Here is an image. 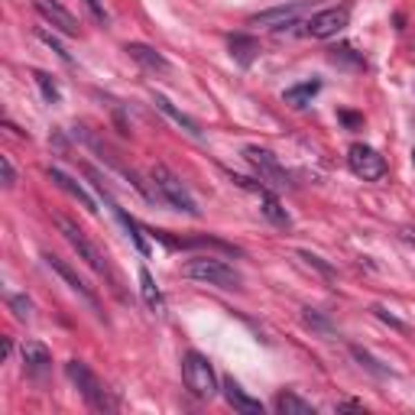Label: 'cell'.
Segmentation results:
<instances>
[{
  "label": "cell",
  "mask_w": 415,
  "mask_h": 415,
  "mask_svg": "<svg viewBox=\"0 0 415 415\" xmlns=\"http://www.w3.org/2000/svg\"><path fill=\"white\" fill-rule=\"evenodd\" d=\"M273 405H276L279 415H315V405L305 403V399L296 393H279Z\"/></svg>",
  "instance_id": "obj_21"
},
{
  "label": "cell",
  "mask_w": 415,
  "mask_h": 415,
  "mask_svg": "<svg viewBox=\"0 0 415 415\" xmlns=\"http://www.w3.org/2000/svg\"><path fill=\"white\" fill-rule=\"evenodd\" d=\"M344 409H351V412H363V403H357V399H344V403H338V412H344Z\"/></svg>",
  "instance_id": "obj_31"
},
{
  "label": "cell",
  "mask_w": 415,
  "mask_h": 415,
  "mask_svg": "<svg viewBox=\"0 0 415 415\" xmlns=\"http://www.w3.org/2000/svg\"><path fill=\"white\" fill-rule=\"evenodd\" d=\"M32 78H36V85H39V91H43L46 104H59V101H62V91H59V85H55V78H52V75H46V72H32Z\"/></svg>",
  "instance_id": "obj_22"
},
{
  "label": "cell",
  "mask_w": 415,
  "mask_h": 415,
  "mask_svg": "<svg viewBox=\"0 0 415 415\" xmlns=\"http://www.w3.org/2000/svg\"><path fill=\"white\" fill-rule=\"evenodd\" d=\"M341 120H344V124H360V117H357V114H341Z\"/></svg>",
  "instance_id": "obj_32"
},
{
  "label": "cell",
  "mask_w": 415,
  "mask_h": 415,
  "mask_svg": "<svg viewBox=\"0 0 415 415\" xmlns=\"http://www.w3.org/2000/svg\"><path fill=\"white\" fill-rule=\"evenodd\" d=\"M321 91V81L318 78H311V81H302V85H292L282 91V101H286L289 107H296V110H302V107L311 104V97Z\"/></svg>",
  "instance_id": "obj_16"
},
{
  "label": "cell",
  "mask_w": 415,
  "mask_h": 415,
  "mask_svg": "<svg viewBox=\"0 0 415 415\" xmlns=\"http://www.w3.org/2000/svg\"><path fill=\"white\" fill-rule=\"evenodd\" d=\"M36 13L52 23L59 32H65V36H78V20L65 7H59L55 0H36Z\"/></svg>",
  "instance_id": "obj_13"
},
{
  "label": "cell",
  "mask_w": 415,
  "mask_h": 415,
  "mask_svg": "<svg viewBox=\"0 0 415 415\" xmlns=\"http://www.w3.org/2000/svg\"><path fill=\"white\" fill-rule=\"evenodd\" d=\"M49 179L55 182V185H59V189H62V192H68L75 198V202H81L88 208V214H97V204H95V198H91V195L85 192V189H81V185H78V182L72 179V175H65L62 169H49Z\"/></svg>",
  "instance_id": "obj_15"
},
{
  "label": "cell",
  "mask_w": 415,
  "mask_h": 415,
  "mask_svg": "<svg viewBox=\"0 0 415 415\" xmlns=\"http://www.w3.org/2000/svg\"><path fill=\"white\" fill-rule=\"evenodd\" d=\"M43 260H46V267L52 269L55 276H59V279H65V282H68V289H72V292H78V296L85 298L88 305H91V311H101V305H97V296H95V289L88 286L85 279L78 276V273H75V269L68 267V263H65L62 256H55V253H46Z\"/></svg>",
  "instance_id": "obj_9"
},
{
  "label": "cell",
  "mask_w": 415,
  "mask_h": 415,
  "mask_svg": "<svg viewBox=\"0 0 415 415\" xmlns=\"http://www.w3.org/2000/svg\"><path fill=\"white\" fill-rule=\"evenodd\" d=\"M81 3H85L88 10H91V17H95L97 23H107V10L101 7V0H81Z\"/></svg>",
  "instance_id": "obj_30"
},
{
  "label": "cell",
  "mask_w": 415,
  "mask_h": 415,
  "mask_svg": "<svg viewBox=\"0 0 415 415\" xmlns=\"http://www.w3.org/2000/svg\"><path fill=\"white\" fill-rule=\"evenodd\" d=\"M139 292H143V302L149 305V311H156V315H162V311H166L162 292H160V286H156V279H153V273H149L146 267L139 269Z\"/></svg>",
  "instance_id": "obj_19"
},
{
  "label": "cell",
  "mask_w": 415,
  "mask_h": 415,
  "mask_svg": "<svg viewBox=\"0 0 415 415\" xmlns=\"http://www.w3.org/2000/svg\"><path fill=\"white\" fill-rule=\"evenodd\" d=\"M305 325H309V328H315V331H321V334H331V325L325 318H318L311 309H305Z\"/></svg>",
  "instance_id": "obj_28"
},
{
  "label": "cell",
  "mask_w": 415,
  "mask_h": 415,
  "mask_svg": "<svg viewBox=\"0 0 415 415\" xmlns=\"http://www.w3.org/2000/svg\"><path fill=\"white\" fill-rule=\"evenodd\" d=\"M182 380L198 399H211L218 393V376H214L211 360L198 351H189L182 357Z\"/></svg>",
  "instance_id": "obj_5"
},
{
  "label": "cell",
  "mask_w": 415,
  "mask_h": 415,
  "mask_svg": "<svg viewBox=\"0 0 415 415\" xmlns=\"http://www.w3.org/2000/svg\"><path fill=\"white\" fill-rule=\"evenodd\" d=\"M149 179H153L156 192H160V198H162L166 204H172L175 211L192 214V218H202V208H198V202H195L192 192L185 189V182H182L179 175H175V172L169 169V166L156 162V166L149 169Z\"/></svg>",
  "instance_id": "obj_1"
},
{
  "label": "cell",
  "mask_w": 415,
  "mask_h": 415,
  "mask_svg": "<svg viewBox=\"0 0 415 415\" xmlns=\"http://www.w3.org/2000/svg\"><path fill=\"white\" fill-rule=\"evenodd\" d=\"M0 172H3V185H7V189H13V185H17V172H13L10 156H0Z\"/></svg>",
  "instance_id": "obj_27"
},
{
  "label": "cell",
  "mask_w": 415,
  "mask_h": 415,
  "mask_svg": "<svg viewBox=\"0 0 415 415\" xmlns=\"http://www.w3.org/2000/svg\"><path fill=\"white\" fill-rule=\"evenodd\" d=\"M331 62H351L354 68H363V59L354 55L351 46H341V49H331Z\"/></svg>",
  "instance_id": "obj_24"
},
{
  "label": "cell",
  "mask_w": 415,
  "mask_h": 415,
  "mask_svg": "<svg viewBox=\"0 0 415 415\" xmlns=\"http://www.w3.org/2000/svg\"><path fill=\"white\" fill-rule=\"evenodd\" d=\"M55 224H59V231H62V237L68 240V247H72L75 253H78V260L85 263L88 269H95L97 276H110V267H107L104 253L97 250L95 244H91V237L78 227L75 221H68V218H55Z\"/></svg>",
  "instance_id": "obj_4"
},
{
  "label": "cell",
  "mask_w": 415,
  "mask_h": 415,
  "mask_svg": "<svg viewBox=\"0 0 415 415\" xmlns=\"http://www.w3.org/2000/svg\"><path fill=\"white\" fill-rule=\"evenodd\" d=\"M153 101H156V107H160V110H162V114H166L169 120H175V124H179V127L185 130V133H192V137H202V127H198V120H192L189 114H182L179 107H175V104L169 101V97L153 95Z\"/></svg>",
  "instance_id": "obj_17"
},
{
  "label": "cell",
  "mask_w": 415,
  "mask_h": 415,
  "mask_svg": "<svg viewBox=\"0 0 415 415\" xmlns=\"http://www.w3.org/2000/svg\"><path fill=\"white\" fill-rule=\"evenodd\" d=\"M7 305H10V309L17 311V318H30L32 302H30L26 296H10V298H7Z\"/></svg>",
  "instance_id": "obj_26"
},
{
  "label": "cell",
  "mask_w": 415,
  "mask_h": 415,
  "mask_svg": "<svg viewBox=\"0 0 415 415\" xmlns=\"http://www.w3.org/2000/svg\"><path fill=\"white\" fill-rule=\"evenodd\" d=\"M65 373H68V380L78 386V393L85 396V403L97 412H110L114 409V399L107 393V386L97 380V373L88 367L85 360H68L65 363Z\"/></svg>",
  "instance_id": "obj_3"
},
{
  "label": "cell",
  "mask_w": 415,
  "mask_h": 415,
  "mask_svg": "<svg viewBox=\"0 0 415 415\" xmlns=\"http://www.w3.org/2000/svg\"><path fill=\"white\" fill-rule=\"evenodd\" d=\"M244 160L253 166V172L260 175V182L267 189H276V192H286L292 189V175L286 172V166L269 153V149H260V146H247L244 149Z\"/></svg>",
  "instance_id": "obj_6"
},
{
  "label": "cell",
  "mask_w": 415,
  "mask_h": 415,
  "mask_svg": "<svg viewBox=\"0 0 415 415\" xmlns=\"http://www.w3.org/2000/svg\"><path fill=\"white\" fill-rule=\"evenodd\" d=\"M227 46H231V55H234L240 65H250L256 55H260V43H256L253 36H244V32L231 36V39H227Z\"/></svg>",
  "instance_id": "obj_20"
},
{
  "label": "cell",
  "mask_w": 415,
  "mask_h": 415,
  "mask_svg": "<svg viewBox=\"0 0 415 415\" xmlns=\"http://www.w3.org/2000/svg\"><path fill=\"white\" fill-rule=\"evenodd\" d=\"M412 160H415V149H412Z\"/></svg>",
  "instance_id": "obj_33"
},
{
  "label": "cell",
  "mask_w": 415,
  "mask_h": 415,
  "mask_svg": "<svg viewBox=\"0 0 415 415\" xmlns=\"http://www.w3.org/2000/svg\"><path fill=\"white\" fill-rule=\"evenodd\" d=\"M311 0H292V3H282V7H273V10H263L250 17L253 26H292L298 20V13L309 7Z\"/></svg>",
  "instance_id": "obj_10"
},
{
  "label": "cell",
  "mask_w": 415,
  "mask_h": 415,
  "mask_svg": "<svg viewBox=\"0 0 415 415\" xmlns=\"http://www.w3.org/2000/svg\"><path fill=\"white\" fill-rule=\"evenodd\" d=\"M224 399H227V405L240 415H263V403L247 393L234 376H224Z\"/></svg>",
  "instance_id": "obj_12"
},
{
  "label": "cell",
  "mask_w": 415,
  "mask_h": 415,
  "mask_svg": "<svg viewBox=\"0 0 415 415\" xmlns=\"http://www.w3.org/2000/svg\"><path fill=\"white\" fill-rule=\"evenodd\" d=\"M182 276L185 279H195V282H208V286H218V289H240V273H237L231 263H224L218 256H195L182 267Z\"/></svg>",
  "instance_id": "obj_2"
},
{
  "label": "cell",
  "mask_w": 415,
  "mask_h": 415,
  "mask_svg": "<svg viewBox=\"0 0 415 415\" xmlns=\"http://www.w3.org/2000/svg\"><path fill=\"white\" fill-rule=\"evenodd\" d=\"M298 256H302V260H305V263H309V267L321 269V273H325V276H334V269H331L328 263H325V260H321V256H315V253H298Z\"/></svg>",
  "instance_id": "obj_29"
},
{
  "label": "cell",
  "mask_w": 415,
  "mask_h": 415,
  "mask_svg": "<svg viewBox=\"0 0 415 415\" xmlns=\"http://www.w3.org/2000/svg\"><path fill=\"white\" fill-rule=\"evenodd\" d=\"M20 357H23V370L30 373L32 380H46V373L52 370V354L46 351L39 341H26V344H23Z\"/></svg>",
  "instance_id": "obj_11"
},
{
  "label": "cell",
  "mask_w": 415,
  "mask_h": 415,
  "mask_svg": "<svg viewBox=\"0 0 415 415\" xmlns=\"http://www.w3.org/2000/svg\"><path fill=\"white\" fill-rule=\"evenodd\" d=\"M347 166H351L354 175H360L363 182H376L386 175V160L367 143H354L347 149Z\"/></svg>",
  "instance_id": "obj_7"
},
{
  "label": "cell",
  "mask_w": 415,
  "mask_h": 415,
  "mask_svg": "<svg viewBox=\"0 0 415 415\" xmlns=\"http://www.w3.org/2000/svg\"><path fill=\"white\" fill-rule=\"evenodd\" d=\"M39 39H43V43L49 46V49H52V52L59 55V59H62V62H68V65H72V52H65V46L59 43V39H55L52 32H46V30H39Z\"/></svg>",
  "instance_id": "obj_25"
},
{
  "label": "cell",
  "mask_w": 415,
  "mask_h": 415,
  "mask_svg": "<svg viewBox=\"0 0 415 415\" xmlns=\"http://www.w3.org/2000/svg\"><path fill=\"white\" fill-rule=\"evenodd\" d=\"M127 52H130V59H137L143 68H149V72H169V62H166V55H162L160 49H153V46L127 43Z\"/></svg>",
  "instance_id": "obj_14"
},
{
  "label": "cell",
  "mask_w": 415,
  "mask_h": 415,
  "mask_svg": "<svg viewBox=\"0 0 415 415\" xmlns=\"http://www.w3.org/2000/svg\"><path fill=\"white\" fill-rule=\"evenodd\" d=\"M347 23H351V7H328V10H321L305 20V32H309L311 39H331Z\"/></svg>",
  "instance_id": "obj_8"
},
{
  "label": "cell",
  "mask_w": 415,
  "mask_h": 415,
  "mask_svg": "<svg viewBox=\"0 0 415 415\" xmlns=\"http://www.w3.org/2000/svg\"><path fill=\"white\" fill-rule=\"evenodd\" d=\"M351 354L360 360V367H367L370 373H376V376H389V367H380V360H373L367 351H360V347H351Z\"/></svg>",
  "instance_id": "obj_23"
},
{
  "label": "cell",
  "mask_w": 415,
  "mask_h": 415,
  "mask_svg": "<svg viewBox=\"0 0 415 415\" xmlns=\"http://www.w3.org/2000/svg\"><path fill=\"white\" fill-rule=\"evenodd\" d=\"M256 195H260V211L267 214V218L276 224V227H289V214H286V208L279 204L276 195H273V189H267V185H263Z\"/></svg>",
  "instance_id": "obj_18"
}]
</instances>
